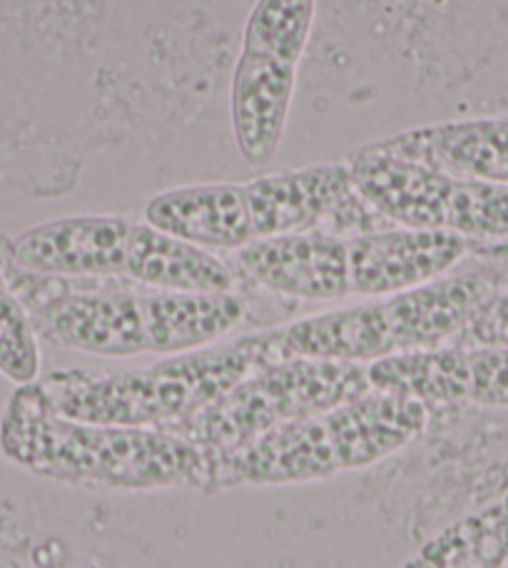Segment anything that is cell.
<instances>
[{"mask_svg":"<svg viewBox=\"0 0 508 568\" xmlns=\"http://www.w3.org/2000/svg\"><path fill=\"white\" fill-rule=\"evenodd\" d=\"M0 452L45 481L75 489H210L207 452L170 432L123 429L60 417L23 384L0 417Z\"/></svg>","mask_w":508,"mask_h":568,"instance_id":"obj_1","label":"cell"},{"mask_svg":"<svg viewBox=\"0 0 508 568\" xmlns=\"http://www.w3.org/2000/svg\"><path fill=\"white\" fill-rule=\"evenodd\" d=\"M277 362L272 334H250L237 342L172 354L152 367L123 372L68 369L35 379V389L60 417L123 426V429L172 432L207 409L267 364Z\"/></svg>","mask_w":508,"mask_h":568,"instance_id":"obj_2","label":"cell"},{"mask_svg":"<svg viewBox=\"0 0 508 568\" xmlns=\"http://www.w3.org/2000/svg\"><path fill=\"white\" fill-rule=\"evenodd\" d=\"M424 402L369 389L342 407L282 424L230 452H207L210 489L287 486L364 469L404 449L429 424Z\"/></svg>","mask_w":508,"mask_h":568,"instance_id":"obj_3","label":"cell"},{"mask_svg":"<svg viewBox=\"0 0 508 568\" xmlns=\"http://www.w3.org/2000/svg\"><path fill=\"white\" fill-rule=\"evenodd\" d=\"M369 364L282 359L232 387L170 434L202 452H230L282 424L342 407L372 389Z\"/></svg>","mask_w":508,"mask_h":568,"instance_id":"obj_4","label":"cell"},{"mask_svg":"<svg viewBox=\"0 0 508 568\" xmlns=\"http://www.w3.org/2000/svg\"><path fill=\"white\" fill-rule=\"evenodd\" d=\"M317 0H257L232 73L230 118L247 165H270L287 130L297 65L307 50Z\"/></svg>","mask_w":508,"mask_h":568,"instance_id":"obj_5","label":"cell"},{"mask_svg":"<svg viewBox=\"0 0 508 568\" xmlns=\"http://www.w3.org/2000/svg\"><path fill=\"white\" fill-rule=\"evenodd\" d=\"M359 195L396 227L444 230L466 240L508 237V185L446 175L374 145L352 152Z\"/></svg>","mask_w":508,"mask_h":568,"instance_id":"obj_6","label":"cell"},{"mask_svg":"<svg viewBox=\"0 0 508 568\" xmlns=\"http://www.w3.org/2000/svg\"><path fill=\"white\" fill-rule=\"evenodd\" d=\"M254 240L324 232L352 237L377 227V212L354 187L347 162H327L302 170L264 175L242 185ZM384 220V217H379ZM386 222V220H384Z\"/></svg>","mask_w":508,"mask_h":568,"instance_id":"obj_7","label":"cell"},{"mask_svg":"<svg viewBox=\"0 0 508 568\" xmlns=\"http://www.w3.org/2000/svg\"><path fill=\"white\" fill-rule=\"evenodd\" d=\"M38 337L95 357L150 354L145 292H60L28 310Z\"/></svg>","mask_w":508,"mask_h":568,"instance_id":"obj_8","label":"cell"},{"mask_svg":"<svg viewBox=\"0 0 508 568\" xmlns=\"http://www.w3.org/2000/svg\"><path fill=\"white\" fill-rule=\"evenodd\" d=\"M132 220L80 215L43 222L10 245L20 270L40 277L110 280L125 277Z\"/></svg>","mask_w":508,"mask_h":568,"instance_id":"obj_9","label":"cell"},{"mask_svg":"<svg viewBox=\"0 0 508 568\" xmlns=\"http://www.w3.org/2000/svg\"><path fill=\"white\" fill-rule=\"evenodd\" d=\"M469 250V240L444 230L384 227L349 237L352 294L392 297L444 277Z\"/></svg>","mask_w":508,"mask_h":568,"instance_id":"obj_10","label":"cell"},{"mask_svg":"<svg viewBox=\"0 0 508 568\" xmlns=\"http://www.w3.org/2000/svg\"><path fill=\"white\" fill-rule=\"evenodd\" d=\"M247 275L284 297L337 302L352 297L349 237L297 232L254 240L237 250Z\"/></svg>","mask_w":508,"mask_h":568,"instance_id":"obj_11","label":"cell"},{"mask_svg":"<svg viewBox=\"0 0 508 568\" xmlns=\"http://www.w3.org/2000/svg\"><path fill=\"white\" fill-rule=\"evenodd\" d=\"M491 302V282L481 275L439 277L409 292L384 297L394 354L439 349ZM392 354V357H394Z\"/></svg>","mask_w":508,"mask_h":568,"instance_id":"obj_12","label":"cell"},{"mask_svg":"<svg viewBox=\"0 0 508 568\" xmlns=\"http://www.w3.org/2000/svg\"><path fill=\"white\" fill-rule=\"evenodd\" d=\"M374 148L446 175L508 185V118L441 123L374 142Z\"/></svg>","mask_w":508,"mask_h":568,"instance_id":"obj_13","label":"cell"},{"mask_svg":"<svg viewBox=\"0 0 508 568\" xmlns=\"http://www.w3.org/2000/svg\"><path fill=\"white\" fill-rule=\"evenodd\" d=\"M270 334L277 362L319 359L374 364L394 354L382 300L314 314L282 329H272Z\"/></svg>","mask_w":508,"mask_h":568,"instance_id":"obj_14","label":"cell"},{"mask_svg":"<svg viewBox=\"0 0 508 568\" xmlns=\"http://www.w3.org/2000/svg\"><path fill=\"white\" fill-rule=\"evenodd\" d=\"M145 222L202 250H242L254 242L242 185H190L152 197Z\"/></svg>","mask_w":508,"mask_h":568,"instance_id":"obj_15","label":"cell"},{"mask_svg":"<svg viewBox=\"0 0 508 568\" xmlns=\"http://www.w3.org/2000/svg\"><path fill=\"white\" fill-rule=\"evenodd\" d=\"M125 277L165 292H235V275L220 257L148 222H132Z\"/></svg>","mask_w":508,"mask_h":568,"instance_id":"obj_16","label":"cell"},{"mask_svg":"<svg viewBox=\"0 0 508 568\" xmlns=\"http://www.w3.org/2000/svg\"><path fill=\"white\" fill-rule=\"evenodd\" d=\"M0 374L18 387L40 377V347L33 320L0 272Z\"/></svg>","mask_w":508,"mask_h":568,"instance_id":"obj_17","label":"cell"},{"mask_svg":"<svg viewBox=\"0 0 508 568\" xmlns=\"http://www.w3.org/2000/svg\"><path fill=\"white\" fill-rule=\"evenodd\" d=\"M464 402L508 409V344L464 349Z\"/></svg>","mask_w":508,"mask_h":568,"instance_id":"obj_18","label":"cell"},{"mask_svg":"<svg viewBox=\"0 0 508 568\" xmlns=\"http://www.w3.org/2000/svg\"><path fill=\"white\" fill-rule=\"evenodd\" d=\"M476 317L484 320L489 327L499 332L504 344H508V297L491 300L479 314H476Z\"/></svg>","mask_w":508,"mask_h":568,"instance_id":"obj_19","label":"cell"}]
</instances>
